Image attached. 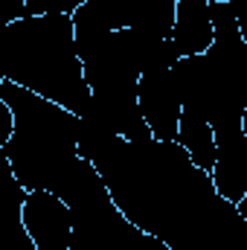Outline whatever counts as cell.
Here are the masks:
<instances>
[{
  "instance_id": "cell-1",
  "label": "cell",
  "mask_w": 247,
  "mask_h": 250,
  "mask_svg": "<svg viewBox=\"0 0 247 250\" xmlns=\"http://www.w3.org/2000/svg\"><path fill=\"white\" fill-rule=\"evenodd\" d=\"M0 79L79 117L90 102V84L76 53L73 15H26L6 23L0 32Z\"/></svg>"
},
{
  "instance_id": "cell-2",
  "label": "cell",
  "mask_w": 247,
  "mask_h": 250,
  "mask_svg": "<svg viewBox=\"0 0 247 250\" xmlns=\"http://www.w3.org/2000/svg\"><path fill=\"white\" fill-rule=\"evenodd\" d=\"M0 99L15 114V134L3 146L12 175L29 192H59L79 160V117L6 79Z\"/></svg>"
},
{
  "instance_id": "cell-3",
  "label": "cell",
  "mask_w": 247,
  "mask_h": 250,
  "mask_svg": "<svg viewBox=\"0 0 247 250\" xmlns=\"http://www.w3.org/2000/svg\"><path fill=\"white\" fill-rule=\"evenodd\" d=\"M184 111L204 117L215 131L242 128L247 111V41H215L206 53L172 67Z\"/></svg>"
},
{
  "instance_id": "cell-4",
  "label": "cell",
  "mask_w": 247,
  "mask_h": 250,
  "mask_svg": "<svg viewBox=\"0 0 247 250\" xmlns=\"http://www.w3.org/2000/svg\"><path fill=\"white\" fill-rule=\"evenodd\" d=\"M137 102H140V111H143L145 123L157 140H175L178 137L184 102H181V90H178L172 70H145L140 76Z\"/></svg>"
},
{
  "instance_id": "cell-5",
  "label": "cell",
  "mask_w": 247,
  "mask_h": 250,
  "mask_svg": "<svg viewBox=\"0 0 247 250\" xmlns=\"http://www.w3.org/2000/svg\"><path fill=\"white\" fill-rule=\"evenodd\" d=\"M21 221L35 250H70L73 212L56 192H29Z\"/></svg>"
},
{
  "instance_id": "cell-6",
  "label": "cell",
  "mask_w": 247,
  "mask_h": 250,
  "mask_svg": "<svg viewBox=\"0 0 247 250\" xmlns=\"http://www.w3.org/2000/svg\"><path fill=\"white\" fill-rule=\"evenodd\" d=\"M137 224H131L123 209L111 201L96 209L73 212L70 250H128Z\"/></svg>"
},
{
  "instance_id": "cell-7",
  "label": "cell",
  "mask_w": 247,
  "mask_h": 250,
  "mask_svg": "<svg viewBox=\"0 0 247 250\" xmlns=\"http://www.w3.org/2000/svg\"><path fill=\"white\" fill-rule=\"evenodd\" d=\"M218 154L212 169V184L221 198L239 204L247 195V134L245 128L215 131Z\"/></svg>"
},
{
  "instance_id": "cell-8",
  "label": "cell",
  "mask_w": 247,
  "mask_h": 250,
  "mask_svg": "<svg viewBox=\"0 0 247 250\" xmlns=\"http://www.w3.org/2000/svg\"><path fill=\"white\" fill-rule=\"evenodd\" d=\"M172 44H175L181 59L201 56L215 44V26H212V15H209L206 0H178Z\"/></svg>"
},
{
  "instance_id": "cell-9",
  "label": "cell",
  "mask_w": 247,
  "mask_h": 250,
  "mask_svg": "<svg viewBox=\"0 0 247 250\" xmlns=\"http://www.w3.org/2000/svg\"><path fill=\"white\" fill-rule=\"evenodd\" d=\"M56 195H62V201L70 207V212H84V209H96L111 204V189L105 184L102 172L90 163V160H76V166L70 169V175L62 181V187Z\"/></svg>"
},
{
  "instance_id": "cell-10",
  "label": "cell",
  "mask_w": 247,
  "mask_h": 250,
  "mask_svg": "<svg viewBox=\"0 0 247 250\" xmlns=\"http://www.w3.org/2000/svg\"><path fill=\"white\" fill-rule=\"evenodd\" d=\"M175 140L189 151V157L195 160V166H201L204 172L212 175V169H215V154H218V143H215V128L206 123L204 117H198V114H192V111H184Z\"/></svg>"
},
{
  "instance_id": "cell-11",
  "label": "cell",
  "mask_w": 247,
  "mask_h": 250,
  "mask_svg": "<svg viewBox=\"0 0 247 250\" xmlns=\"http://www.w3.org/2000/svg\"><path fill=\"white\" fill-rule=\"evenodd\" d=\"M73 23H76V53L82 64H87L111 38L114 26L90 6V3H79V9L73 12Z\"/></svg>"
},
{
  "instance_id": "cell-12",
  "label": "cell",
  "mask_w": 247,
  "mask_h": 250,
  "mask_svg": "<svg viewBox=\"0 0 247 250\" xmlns=\"http://www.w3.org/2000/svg\"><path fill=\"white\" fill-rule=\"evenodd\" d=\"M178 18V0H145L131 29L143 41H169L175 32Z\"/></svg>"
},
{
  "instance_id": "cell-13",
  "label": "cell",
  "mask_w": 247,
  "mask_h": 250,
  "mask_svg": "<svg viewBox=\"0 0 247 250\" xmlns=\"http://www.w3.org/2000/svg\"><path fill=\"white\" fill-rule=\"evenodd\" d=\"M84 3H90L114 29H131L145 0H84Z\"/></svg>"
},
{
  "instance_id": "cell-14",
  "label": "cell",
  "mask_w": 247,
  "mask_h": 250,
  "mask_svg": "<svg viewBox=\"0 0 247 250\" xmlns=\"http://www.w3.org/2000/svg\"><path fill=\"white\" fill-rule=\"evenodd\" d=\"M209 15H212V26H215V41H227V38L242 35L236 3H209Z\"/></svg>"
},
{
  "instance_id": "cell-15",
  "label": "cell",
  "mask_w": 247,
  "mask_h": 250,
  "mask_svg": "<svg viewBox=\"0 0 247 250\" xmlns=\"http://www.w3.org/2000/svg\"><path fill=\"white\" fill-rule=\"evenodd\" d=\"M79 0H26V15H73Z\"/></svg>"
},
{
  "instance_id": "cell-16",
  "label": "cell",
  "mask_w": 247,
  "mask_h": 250,
  "mask_svg": "<svg viewBox=\"0 0 247 250\" xmlns=\"http://www.w3.org/2000/svg\"><path fill=\"white\" fill-rule=\"evenodd\" d=\"M128 250H172L163 239H157V236H151V233H145V230H134V236H131V245Z\"/></svg>"
},
{
  "instance_id": "cell-17",
  "label": "cell",
  "mask_w": 247,
  "mask_h": 250,
  "mask_svg": "<svg viewBox=\"0 0 247 250\" xmlns=\"http://www.w3.org/2000/svg\"><path fill=\"white\" fill-rule=\"evenodd\" d=\"M12 239H15V250H35V245H32V239H29V233H26L21 218H12Z\"/></svg>"
},
{
  "instance_id": "cell-18",
  "label": "cell",
  "mask_w": 247,
  "mask_h": 250,
  "mask_svg": "<svg viewBox=\"0 0 247 250\" xmlns=\"http://www.w3.org/2000/svg\"><path fill=\"white\" fill-rule=\"evenodd\" d=\"M236 12H239V26H242V38L247 41V0H236Z\"/></svg>"
},
{
  "instance_id": "cell-19",
  "label": "cell",
  "mask_w": 247,
  "mask_h": 250,
  "mask_svg": "<svg viewBox=\"0 0 247 250\" xmlns=\"http://www.w3.org/2000/svg\"><path fill=\"white\" fill-rule=\"evenodd\" d=\"M239 212H242V218L247 221V195L242 198V201H239Z\"/></svg>"
},
{
  "instance_id": "cell-20",
  "label": "cell",
  "mask_w": 247,
  "mask_h": 250,
  "mask_svg": "<svg viewBox=\"0 0 247 250\" xmlns=\"http://www.w3.org/2000/svg\"><path fill=\"white\" fill-rule=\"evenodd\" d=\"M206 3H236V0H206Z\"/></svg>"
},
{
  "instance_id": "cell-21",
  "label": "cell",
  "mask_w": 247,
  "mask_h": 250,
  "mask_svg": "<svg viewBox=\"0 0 247 250\" xmlns=\"http://www.w3.org/2000/svg\"><path fill=\"white\" fill-rule=\"evenodd\" d=\"M242 128H245V134H247V111H245V120H242Z\"/></svg>"
}]
</instances>
